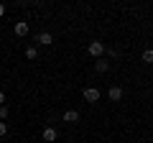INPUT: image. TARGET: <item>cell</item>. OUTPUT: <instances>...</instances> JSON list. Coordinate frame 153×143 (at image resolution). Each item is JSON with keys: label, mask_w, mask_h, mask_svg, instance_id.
Returning a JSON list of instances; mask_svg holds the SVG:
<instances>
[{"label": "cell", "mask_w": 153, "mask_h": 143, "mask_svg": "<svg viewBox=\"0 0 153 143\" xmlns=\"http://www.w3.org/2000/svg\"><path fill=\"white\" fill-rule=\"evenodd\" d=\"M105 49H107V46H105V41H89L87 54H89V56H94V59H100V56L105 54Z\"/></svg>", "instance_id": "obj_1"}, {"label": "cell", "mask_w": 153, "mask_h": 143, "mask_svg": "<svg viewBox=\"0 0 153 143\" xmlns=\"http://www.w3.org/2000/svg\"><path fill=\"white\" fill-rule=\"evenodd\" d=\"M82 97H84V102H89V105H94V102H100V97H102V92H100L97 87H84V92H82Z\"/></svg>", "instance_id": "obj_2"}, {"label": "cell", "mask_w": 153, "mask_h": 143, "mask_svg": "<svg viewBox=\"0 0 153 143\" xmlns=\"http://www.w3.org/2000/svg\"><path fill=\"white\" fill-rule=\"evenodd\" d=\"M123 95H125V89H123V87H117V84L107 89V97L112 100V102H120V100H123Z\"/></svg>", "instance_id": "obj_3"}, {"label": "cell", "mask_w": 153, "mask_h": 143, "mask_svg": "<svg viewBox=\"0 0 153 143\" xmlns=\"http://www.w3.org/2000/svg\"><path fill=\"white\" fill-rule=\"evenodd\" d=\"M41 138H44L46 143H54L56 138H59V133H56V128H51V125H46V128H44V133H41Z\"/></svg>", "instance_id": "obj_4"}, {"label": "cell", "mask_w": 153, "mask_h": 143, "mask_svg": "<svg viewBox=\"0 0 153 143\" xmlns=\"http://www.w3.org/2000/svg\"><path fill=\"white\" fill-rule=\"evenodd\" d=\"M36 44H41V46H51V44H54V36H51L49 31H41V33L36 36Z\"/></svg>", "instance_id": "obj_5"}, {"label": "cell", "mask_w": 153, "mask_h": 143, "mask_svg": "<svg viewBox=\"0 0 153 143\" xmlns=\"http://www.w3.org/2000/svg\"><path fill=\"white\" fill-rule=\"evenodd\" d=\"M13 31H16V36H21V39H23V36H28V23L26 21H18Z\"/></svg>", "instance_id": "obj_6"}, {"label": "cell", "mask_w": 153, "mask_h": 143, "mask_svg": "<svg viewBox=\"0 0 153 143\" xmlns=\"http://www.w3.org/2000/svg\"><path fill=\"white\" fill-rule=\"evenodd\" d=\"M107 69H110V61L107 59H97V61H94V72H97V74H105Z\"/></svg>", "instance_id": "obj_7"}, {"label": "cell", "mask_w": 153, "mask_h": 143, "mask_svg": "<svg viewBox=\"0 0 153 143\" xmlns=\"http://www.w3.org/2000/svg\"><path fill=\"white\" fill-rule=\"evenodd\" d=\"M61 118H64V123H76V120H79V112H76V110H64Z\"/></svg>", "instance_id": "obj_8"}, {"label": "cell", "mask_w": 153, "mask_h": 143, "mask_svg": "<svg viewBox=\"0 0 153 143\" xmlns=\"http://www.w3.org/2000/svg\"><path fill=\"white\" fill-rule=\"evenodd\" d=\"M143 61H146V64H153V49H146L143 51V56H140Z\"/></svg>", "instance_id": "obj_9"}, {"label": "cell", "mask_w": 153, "mask_h": 143, "mask_svg": "<svg viewBox=\"0 0 153 143\" xmlns=\"http://www.w3.org/2000/svg\"><path fill=\"white\" fill-rule=\"evenodd\" d=\"M36 56H38L36 46H26V59H36Z\"/></svg>", "instance_id": "obj_10"}, {"label": "cell", "mask_w": 153, "mask_h": 143, "mask_svg": "<svg viewBox=\"0 0 153 143\" xmlns=\"http://www.w3.org/2000/svg\"><path fill=\"white\" fill-rule=\"evenodd\" d=\"M8 112H10L8 105H0V120H8Z\"/></svg>", "instance_id": "obj_11"}, {"label": "cell", "mask_w": 153, "mask_h": 143, "mask_svg": "<svg viewBox=\"0 0 153 143\" xmlns=\"http://www.w3.org/2000/svg\"><path fill=\"white\" fill-rule=\"evenodd\" d=\"M5 136H8V123L0 120V138H5Z\"/></svg>", "instance_id": "obj_12"}, {"label": "cell", "mask_w": 153, "mask_h": 143, "mask_svg": "<svg viewBox=\"0 0 153 143\" xmlns=\"http://www.w3.org/2000/svg\"><path fill=\"white\" fill-rule=\"evenodd\" d=\"M0 105H5V92L0 89Z\"/></svg>", "instance_id": "obj_13"}, {"label": "cell", "mask_w": 153, "mask_h": 143, "mask_svg": "<svg viewBox=\"0 0 153 143\" xmlns=\"http://www.w3.org/2000/svg\"><path fill=\"white\" fill-rule=\"evenodd\" d=\"M3 16H5V5H0V18H3Z\"/></svg>", "instance_id": "obj_14"}, {"label": "cell", "mask_w": 153, "mask_h": 143, "mask_svg": "<svg viewBox=\"0 0 153 143\" xmlns=\"http://www.w3.org/2000/svg\"><path fill=\"white\" fill-rule=\"evenodd\" d=\"M135 143H140V141H135Z\"/></svg>", "instance_id": "obj_15"}]
</instances>
